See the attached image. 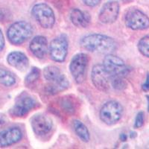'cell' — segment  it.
<instances>
[{
	"label": "cell",
	"mask_w": 149,
	"mask_h": 149,
	"mask_svg": "<svg viewBox=\"0 0 149 149\" xmlns=\"http://www.w3.org/2000/svg\"><path fill=\"white\" fill-rule=\"evenodd\" d=\"M81 45L87 51L102 54L112 52L116 48V43L113 38L100 34L85 36L81 40Z\"/></svg>",
	"instance_id": "6da1fadb"
},
{
	"label": "cell",
	"mask_w": 149,
	"mask_h": 149,
	"mask_svg": "<svg viewBox=\"0 0 149 149\" xmlns=\"http://www.w3.org/2000/svg\"><path fill=\"white\" fill-rule=\"evenodd\" d=\"M33 34V28L30 23L25 21L14 22L9 27L7 36L9 41L14 45L22 44Z\"/></svg>",
	"instance_id": "7a4b0ae2"
},
{
	"label": "cell",
	"mask_w": 149,
	"mask_h": 149,
	"mask_svg": "<svg viewBox=\"0 0 149 149\" xmlns=\"http://www.w3.org/2000/svg\"><path fill=\"white\" fill-rule=\"evenodd\" d=\"M31 14L43 29H51L55 22L54 11L46 3H39L33 7Z\"/></svg>",
	"instance_id": "3957f363"
},
{
	"label": "cell",
	"mask_w": 149,
	"mask_h": 149,
	"mask_svg": "<svg viewBox=\"0 0 149 149\" xmlns=\"http://www.w3.org/2000/svg\"><path fill=\"white\" fill-rule=\"evenodd\" d=\"M110 77L125 78L129 73V68L119 57L109 54L104 58L103 64Z\"/></svg>",
	"instance_id": "277c9868"
},
{
	"label": "cell",
	"mask_w": 149,
	"mask_h": 149,
	"mask_svg": "<svg viewBox=\"0 0 149 149\" xmlns=\"http://www.w3.org/2000/svg\"><path fill=\"white\" fill-rule=\"evenodd\" d=\"M122 113L123 107L119 102L110 101L102 106L100 110V118L105 124L111 125L120 120Z\"/></svg>",
	"instance_id": "5b68a950"
},
{
	"label": "cell",
	"mask_w": 149,
	"mask_h": 149,
	"mask_svg": "<svg viewBox=\"0 0 149 149\" xmlns=\"http://www.w3.org/2000/svg\"><path fill=\"white\" fill-rule=\"evenodd\" d=\"M88 66V56L84 53H78L72 58L70 64L72 76L77 84H81L85 79Z\"/></svg>",
	"instance_id": "8992f818"
},
{
	"label": "cell",
	"mask_w": 149,
	"mask_h": 149,
	"mask_svg": "<svg viewBox=\"0 0 149 149\" xmlns=\"http://www.w3.org/2000/svg\"><path fill=\"white\" fill-rule=\"evenodd\" d=\"M125 22L132 30L142 31L149 28V17L139 9H130L126 14Z\"/></svg>",
	"instance_id": "52a82bcc"
},
{
	"label": "cell",
	"mask_w": 149,
	"mask_h": 149,
	"mask_svg": "<svg viewBox=\"0 0 149 149\" xmlns=\"http://www.w3.org/2000/svg\"><path fill=\"white\" fill-rule=\"evenodd\" d=\"M69 42L66 34H61L51 42L49 46L50 56L56 62H63L68 53Z\"/></svg>",
	"instance_id": "ba28073f"
},
{
	"label": "cell",
	"mask_w": 149,
	"mask_h": 149,
	"mask_svg": "<svg viewBox=\"0 0 149 149\" xmlns=\"http://www.w3.org/2000/svg\"><path fill=\"white\" fill-rule=\"evenodd\" d=\"M92 81L95 88L102 92H107L110 86V75L103 65L97 64L92 70Z\"/></svg>",
	"instance_id": "9c48e42d"
},
{
	"label": "cell",
	"mask_w": 149,
	"mask_h": 149,
	"mask_svg": "<svg viewBox=\"0 0 149 149\" xmlns=\"http://www.w3.org/2000/svg\"><path fill=\"white\" fill-rule=\"evenodd\" d=\"M36 105V102L31 95L22 94L17 98L15 104L11 109V114L14 116L22 117L26 116Z\"/></svg>",
	"instance_id": "30bf717a"
},
{
	"label": "cell",
	"mask_w": 149,
	"mask_h": 149,
	"mask_svg": "<svg viewBox=\"0 0 149 149\" xmlns=\"http://www.w3.org/2000/svg\"><path fill=\"white\" fill-rule=\"evenodd\" d=\"M120 6L116 1H110L105 3L102 7L98 19L104 24H110L115 22L119 14Z\"/></svg>",
	"instance_id": "8fae6325"
},
{
	"label": "cell",
	"mask_w": 149,
	"mask_h": 149,
	"mask_svg": "<svg viewBox=\"0 0 149 149\" xmlns=\"http://www.w3.org/2000/svg\"><path fill=\"white\" fill-rule=\"evenodd\" d=\"M31 127L36 134L45 135L52 128V121L49 116L43 114L36 115L31 119Z\"/></svg>",
	"instance_id": "7c38bea8"
},
{
	"label": "cell",
	"mask_w": 149,
	"mask_h": 149,
	"mask_svg": "<svg viewBox=\"0 0 149 149\" xmlns=\"http://www.w3.org/2000/svg\"><path fill=\"white\" fill-rule=\"evenodd\" d=\"M22 137V132L19 127H10L0 133V147L14 145Z\"/></svg>",
	"instance_id": "4fadbf2b"
},
{
	"label": "cell",
	"mask_w": 149,
	"mask_h": 149,
	"mask_svg": "<svg viewBox=\"0 0 149 149\" xmlns=\"http://www.w3.org/2000/svg\"><path fill=\"white\" fill-rule=\"evenodd\" d=\"M31 52L38 58H42L47 53L48 42L43 36H36L30 42Z\"/></svg>",
	"instance_id": "5bb4252c"
},
{
	"label": "cell",
	"mask_w": 149,
	"mask_h": 149,
	"mask_svg": "<svg viewBox=\"0 0 149 149\" xmlns=\"http://www.w3.org/2000/svg\"><path fill=\"white\" fill-rule=\"evenodd\" d=\"M8 63L19 70H25L29 66V59L24 53L20 52H13L10 53L7 58Z\"/></svg>",
	"instance_id": "9a60e30c"
},
{
	"label": "cell",
	"mask_w": 149,
	"mask_h": 149,
	"mask_svg": "<svg viewBox=\"0 0 149 149\" xmlns=\"http://www.w3.org/2000/svg\"><path fill=\"white\" fill-rule=\"evenodd\" d=\"M70 19L73 25L79 28H86L90 22V17L88 13L74 8L70 13Z\"/></svg>",
	"instance_id": "2e32d148"
},
{
	"label": "cell",
	"mask_w": 149,
	"mask_h": 149,
	"mask_svg": "<svg viewBox=\"0 0 149 149\" xmlns=\"http://www.w3.org/2000/svg\"><path fill=\"white\" fill-rule=\"evenodd\" d=\"M69 87V81L64 74H61V76L55 81L49 82V84L46 87V90L50 95H55L60 92L64 91Z\"/></svg>",
	"instance_id": "e0dca14e"
},
{
	"label": "cell",
	"mask_w": 149,
	"mask_h": 149,
	"mask_svg": "<svg viewBox=\"0 0 149 149\" xmlns=\"http://www.w3.org/2000/svg\"><path fill=\"white\" fill-rule=\"evenodd\" d=\"M73 127L77 136L80 139L85 142H89L90 138V132L84 124L82 123L81 121L74 120L73 122Z\"/></svg>",
	"instance_id": "ac0fdd59"
},
{
	"label": "cell",
	"mask_w": 149,
	"mask_h": 149,
	"mask_svg": "<svg viewBox=\"0 0 149 149\" xmlns=\"http://www.w3.org/2000/svg\"><path fill=\"white\" fill-rule=\"evenodd\" d=\"M44 77L48 81L52 82L58 79L61 75V70L59 68L55 66H49L46 67L43 70Z\"/></svg>",
	"instance_id": "d6986e66"
},
{
	"label": "cell",
	"mask_w": 149,
	"mask_h": 149,
	"mask_svg": "<svg viewBox=\"0 0 149 149\" xmlns=\"http://www.w3.org/2000/svg\"><path fill=\"white\" fill-rule=\"evenodd\" d=\"M61 109L68 114H73L75 112V103L70 96L63 97L60 102Z\"/></svg>",
	"instance_id": "ffe728a7"
},
{
	"label": "cell",
	"mask_w": 149,
	"mask_h": 149,
	"mask_svg": "<svg viewBox=\"0 0 149 149\" xmlns=\"http://www.w3.org/2000/svg\"><path fill=\"white\" fill-rule=\"evenodd\" d=\"M0 83L6 86H10L16 83V78L10 72L0 69Z\"/></svg>",
	"instance_id": "44dd1931"
},
{
	"label": "cell",
	"mask_w": 149,
	"mask_h": 149,
	"mask_svg": "<svg viewBox=\"0 0 149 149\" xmlns=\"http://www.w3.org/2000/svg\"><path fill=\"white\" fill-rule=\"evenodd\" d=\"M138 49L142 55L149 58V35L145 36L139 41Z\"/></svg>",
	"instance_id": "7402d4cb"
},
{
	"label": "cell",
	"mask_w": 149,
	"mask_h": 149,
	"mask_svg": "<svg viewBox=\"0 0 149 149\" xmlns=\"http://www.w3.org/2000/svg\"><path fill=\"white\" fill-rule=\"evenodd\" d=\"M40 71L39 69L37 67H33L26 76V80H25L26 84L27 86H31L34 84L37 81V79L40 78Z\"/></svg>",
	"instance_id": "603a6c76"
},
{
	"label": "cell",
	"mask_w": 149,
	"mask_h": 149,
	"mask_svg": "<svg viewBox=\"0 0 149 149\" xmlns=\"http://www.w3.org/2000/svg\"><path fill=\"white\" fill-rule=\"evenodd\" d=\"M110 84L116 90H123L126 88V83L125 78L122 77H110Z\"/></svg>",
	"instance_id": "cb8c5ba5"
},
{
	"label": "cell",
	"mask_w": 149,
	"mask_h": 149,
	"mask_svg": "<svg viewBox=\"0 0 149 149\" xmlns=\"http://www.w3.org/2000/svg\"><path fill=\"white\" fill-rule=\"evenodd\" d=\"M145 122V114L143 112H139L136 116L135 122H134V127L135 128H139L143 125Z\"/></svg>",
	"instance_id": "d4e9b609"
},
{
	"label": "cell",
	"mask_w": 149,
	"mask_h": 149,
	"mask_svg": "<svg viewBox=\"0 0 149 149\" xmlns=\"http://www.w3.org/2000/svg\"><path fill=\"white\" fill-rule=\"evenodd\" d=\"M84 4L90 7H95L102 2V0H83Z\"/></svg>",
	"instance_id": "484cf974"
},
{
	"label": "cell",
	"mask_w": 149,
	"mask_h": 149,
	"mask_svg": "<svg viewBox=\"0 0 149 149\" xmlns=\"http://www.w3.org/2000/svg\"><path fill=\"white\" fill-rule=\"evenodd\" d=\"M142 90H144L145 92H148L149 91V73H148V74H147L146 81H145V83L142 84Z\"/></svg>",
	"instance_id": "4316f807"
},
{
	"label": "cell",
	"mask_w": 149,
	"mask_h": 149,
	"mask_svg": "<svg viewBox=\"0 0 149 149\" xmlns=\"http://www.w3.org/2000/svg\"><path fill=\"white\" fill-rule=\"evenodd\" d=\"M6 123H7V118H6L5 115L0 113V128L5 126Z\"/></svg>",
	"instance_id": "83f0119b"
},
{
	"label": "cell",
	"mask_w": 149,
	"mask_h": 149,
	"mask_svg": "<svg viewBox=\"0 0 149 149\" xmlns=\"http://www.w3.org/2000/svg\"><path fill=\"white\" fill-rule=\"evenodd\" d=\"M4 46H5V38H4L2 30L0 29V52L3 49Z\"/></svg>",
	"instance_id": "f1b7e54d"
},
{
	"label": "cell",
	"mask_w": 149,
	"mask_h": 149,
	"mask_svg": "<svg viewBox=\"0 0 149 149\" xmlns=\"http://www.w3.org/2000/svg\"><path fill=\"white\" fill-rule=\"evenodd\" d=\"M5 13H4L3 10H2V8L1 7H0V21H2L5 19Z\"/></svg>",
	"instance_id": "f546056e"
},
{
	"label": "cell",
	"mask_w": 149,
	"mask_h": 149,
	"mask_svg": "<svg viewBox=\"0 0 149 149\" xmlns=\"http://www.w3.org/2000/svg\"><path fill=\"white\" fill-rule=\"evenodd\" d=\"M127 135L125 134H122L120 135V140L122 141V142H125L127 140Z\"/></svg>",
	"instance_id": "4dcf8cb0"
},
{
	"label": "cell",
	"mask_w": 149,
	"mask_h": 149,
	"mask_svg": "<svg viewBox=\"0 0 149 149\" xmlns=\"http://www.w3.org/2000/svg\"><path fill=\"white\" fill-rule=\"evenodd\" d=\"M130 136L131 138H135L136 136V134L135 132H131V133H130Z\"/></svg>",
	"instance_id": "1f68e13d"
},
{
	"label": "cell",
	"mask_w": 149,
	"mask_h": 149,
	"mask_svg": "<svg viewBox=\"0 0 149 149\" xmlns=\"http://www.w3.org/2000/svg\"><path fill=\"white\" fill-rule=\"evenodd\" d=\"M147 100H148V111L149 112V95H147Z\"/></svg>",
	"instance_id": "d6a6232c"
}]
</instances>
